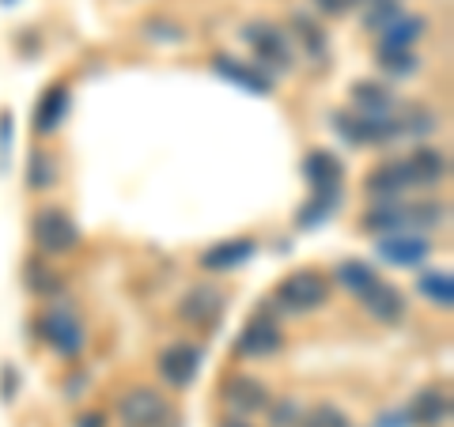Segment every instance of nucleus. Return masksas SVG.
Instances as JSON below:
<instances>
[{"mask_svg": "<svg viewBox=\"0 0 454 427\" xmlns=\"http://www.w3.org/2000/svg\"><path fill=\"white\" fill-rule=\"evenodd\" d=\"M243 38H247V46L254 53V65L262 68V73H292L295 68V53H292V35L288 31H280L277 23H247L243 27Z\"/></svg>", "mask_w": 454, "mask_h": 427, "instance_id": "1", "label": "nucleus"}, {"mask_svg": "<svg viewBox=\"0 0 454 427\" xmlns=\"http://www.w3.org/2000/svg\"><path fill=\"white\" fill-rule=\"evenodd\" d=\"M277 310L284 314H310V310H318L325 299H330V280H325L318 268H300V273L284 276L277 283Z\"/></svg>", "mask_w": 454, "mask_h": 427, "instance_id": "2", "label": "nucleus"}, {"mask_svg": "<svg viewBox=\"0 0 454 427\" xmlns=\"http://www.w3.org/2000/svg\"><path fill=\"white\" fill-rule=\"evenodd\" d=\"M31 235H35V246L42 253H53V258L57 253H73L80 246V227L61 208H38L31 220Z\"/></svg>", "mask_w": 454, "mask_h": 427, "instance_id": "3", "label": "nucleus"}, {"mask_svg": "<svg viewBox=\"0 0 454 427\" xmlns=\"http://www.w3.org/2000/svg\"><path fill=\"white\" fill-rule=\"evenodd\" d=\"M333 129L352 148H379L402 136L394 118H364V113H345V110L333 113Z\"/></svg>", "mask_w": 454, "mask_h": 427, "instance_id": "4", "label": "nucleus"}, {"mask_svg": "<svg viewBox=\"0 0 454 427\" xmlns=\"http://www.w3.org/2000/svg\"><path fill=\"white\" fill-rule=\"evenodd\" d=\"M280 345H284V333L277 325L273 303H265L235 337V352L243 355V360H265V355H273Z\"/></svg>", "mask_w": 454, "mask_h": 427, "instance_id": "5", "label": "nucleus"}, {"mask_svg": "<svg viewBox=\"0 0 454 427\" xmlns=\"http://www.w3.org/2000/svg\"><path fill=\"white\" fill-rule=\"evenodd\" d=\"M38 333L57 355H80L83 352V325L68 307H46L38 314Z\"/></svg>", "mask_w": 454, "mask_h": 427, "instance_id": "6", "label": "nucleus"}, {"mask_svg": "<svg viewBox=\"0 0 454 427\" xmlns=\"http://www.w3.org/2000/svg\"><path fill=\"white\" fill-rule=\"evenodd\" d=\"M375 253H379V261H387L394 268H420L432 253V242L413 231L382 235V238H375Z\"/></svg>", "mask_w": 454, "mask_h": 427, "instance_id": "7", "label": "nucleus"}, {"mask_svg": "<svg viewBox=\"0 0 454 427\" xmlns=\"http://www.w3.org/2000/svg\"><path fill=\"white\" fill-rule=\"evenodd\" d=\"M201 363H205V352L197 345H170L160 352V378L175 390H186L201 375Z\"/></svg>", "mask_w": 454, "mask_h": 427, "instance_id": "8", "label": "nucleus"}, {"mask_svg": "<svg viewBox=\"0 0 454 427\" xmlns=\"http://www.w3.org/2000/svg\"><path fill=\"white\" fill-rule=\"evenodd\" d=\"M118 412H121V423L125 427H163L167 416H170V408L167 401L155 390H129L118 401Z\"/></svg>", "mask_w": 454, "mask_h": 427, "instance_id": "9", "label": "nucleus"}, {"mask_svg": "<svg viewBox=\"0 0 454 427\" xmlns=\"http://www.w3.org/2000/svg\"><path fill=\"white\" fill-rule=\"evenodd\" d=\"M303 178H307L310 193H345V163H340L333 151H325V148L307 151Z\"/></svg>", "mask_w": 454, "mask_h": 427, "instance_id": "10", "label": "nucleus"}, {"mask_svg": "<svg viewBox=\"0 0 454 427\" xmlns=\"http://www.w3.org/2000/svg\"><path fill=\"white\" fill-rule=\"evenodd\" d=\"M178 314H182V322L197 325V330H208V325H216L223 314V291L212 288V283H197V288L182 295Z\"/></svg>", "mask_w": 454, "mask_h": 427, "instance_id": "11", "label": "nucleus"}, {"mask_svg": "<svg viewBox=\"0 0 454 427\" xmlns=\"http://www.w3.org/2000/svg\"><path fill=\"white\" fill-rule=\"evenodd\" d=\"M223 401L231 412H239V416H258V412L269 408V390H265V382L254 375H231L223 382Z\"/></svg>", "mask_w": 454, "mask_h": 427, "instance_id": "12", "label": "nucleus"}, {"mask_svg": "<svg viewBox=\"0 0 454 427\" xmlns=\"http://www.w3.org/2000/svg\"><path fill=\"white\" fill-rule=\"evenodd\" d=\"M405 420H409V427H443L450 420V393L439 386L413 393V401L405 408Z\"/></svg>", "mask_w": 454, "mask_h": 427, "instance_id": "13", "label": "nucleus"}, {"mask_svg": "<svg viewBox=\"0 0 454 427\" xmlns=\"http://www.w3.org/2000/svg\"><path fill=\"white\" fill-rule=\"evenodd\" d=\"M254 253H258V242L254 238H227V242H216V246H208L197 265L205 268V273H231V268L247 265Z\"/></svg>", "mask_w": 454, "mask_h": 427, "instance_id": "14", "label": "nucleus"}, {"mask_svg": "<svg viewBox=\"0 0 454 427\" xmlns=\"http://www.w3.org/2000/svg\"><path fill=\"white\" fill-rule=\"evenodd\" d=\"M212 65H216V73L227 83H235V88H243L250 95H273V76L262 73L258 65H247V61H239V57H227V53H220Z\"/></svg>", "mask_w": 454, "mask_h": 427, "instance_id": "15", "label": "nucleus"}, {"mask_svg": "<svg viewBox=\"0 0 454 427\" xmlns=\"http://www.w3.org/2000/svg\"><path fill=\"white\" fill-rule=\"evenodd\" d=\"M367 193L375 197V201H397L402 193L413 190V178H409V170H405V159H390V163H382L375 167L372 175H367Z\"/></svg>", "mask_w": 454, "mask_h": 427, "instance_id": "16", "label": "nucleus"}, {"mask_svg": "<svg viewBox=\"0 0 454 427\" xmlns=\"http://www.w3.org/2000/svg\"><path fill=\"white\" fill-rule=\"evenodd\" d=\"M68 106H73V95H68L65 83H53V88L42 91L38 106H35V133L38 136H50L65 125L68 118Z\"/></svg>", "mask_w": 454, "mask_h": 427, "instance_id": "17", "label": "nucleus"}, {"mask_svg": "<svg viewBox=\"0 0 454 427\" xmlns=\"http://www.w3.org/2000/svg\"><path fill=\"white\" fill-rule=\"evenodd\" d=\"M348 95H352L356 113H364V118H390L394 106H397L394 91L387 88V83H379V80H356L348 88Z\"/></svg>", "mask_w": 454, "mask_h": 427, "instance_id": "18", "label": "nucleus"}, {"mask_svg": "<svg viewBox=\"0 0 454 427\" xmlns=\"http://www.w3.org/2000/svg\"><path fill=\"white\" fill-rule=\"evenodd\" d=\"M405 170H409V178H413V190H428V186H439V182L447 178V151H439V148H417L413 155L405 159Z\"/></svg>", "mask_w": 454, "mask_h": 427, "instance_id": "19", "label": "nucleus"}, {"mask_svg": "<svg viewBox=\"0 0 454 427\" xmlns=\"http://www.w3.org/2000/svg\"><path fill=\"white\" fill-rule=\"evenodd\" d=\"M360 303L367 307V314H372L375 322H382V325H394V322L405 318V295L387 280H379L375 288L360 299Z\"/></svg>", "mask_w": 454, "mask_h": 427, "instance_id": "20", "label": "nucleus"}, {"mask_svg": "<svg viewBox=\"0 0 454 427\" xmlns=\"http://www.w3.org/2000/svg\"><path fill=\"white\" fill-rule=\"evenodd\" d=\"M364 231L372 235H402L409 231V205H397V201H379L372 212L364 216Z\"/></svg>", "mask_w": 454, "mask_h": 427, "instance_id": "21", "label": "nucleus"}, {"mask_svg": "<svg viewBox=\"0 0 454 427\" xmlns=\"http://www.w3.org/2000/svg\"><path fill=\"white\" fill-rule=\"evenodd\" d=\"M428 31V19L424 16H397L387 31L379 35V50H413L417 42Z\"/></svg>", "mask_w": 454, "mask_h": 427, "instance_id": "22", "label": "nucleus"}, {"mask_svg": "<svg viewBox=\"0 0 454 427\" xmlns=\"http://www.w3.org/2000/svg\"><path fill=\"white\" fill-rule=\"evenodd\" d=\"M417 291L439 310L454 307V276L447 273V268H428V273H420L417 276Z\"/></svg>", "mask_w": 454, "mask_h": 427, "instance_id": "23", "label": "nucleus"}, {"mask_svg": "<svg viewBox=\"0 0 454 427\" xmlns=\"http://www.w3.org/2000/svg\"><path fill=\"white\" fill-rule=\"evenodd\" d=\"M333 276H337L340 288H345L348 295H356V299H364V295L379 283V273H375V268L367 265V261H356V258H352V261H340Z\"/></svg>", "mask_w": 454, "mask_h": 427, "instance_id": "24", "label": "nucleus"}, {"mask_svg": "<svg viewBox=\"0 0 454 427\" xmlns=\"http://www.w3.org/2000/svg\"><path fill=\"white\" fill-rule=\"evenodd\" d=\"M340 197H345V193H310V201L300 208L295 223H300L303 231H315V227H322L340 208Z\"/></svg>", "mask_w": 454, "mask_h": 427, "instance_id": "25", "label": "nucleus"}, {"mask_svg": "<svg viewBox=\"0 0 454 427\" xmlns=\"http://www.w3.org/2000/svg\"><path fill=\"white\" fill-rule=\"evenodd\" d=\"M57 175H61V167H57V155L53 151H31L27 155V186L31 190H50Z\"/></svg>", "mask_w": 454, "mask_h": 427, "instance_id": "26", "label": "nucleus"}, {"mask_svg": "<svg viewBox=\"0 0 454 427\" xmlns=\"http://www.w3.org/2000/svg\"><path fill=\"white\" fill-rule=\"evenodd\" d=\"M292 31H295V38L303 42V50H307L310 61H325L330 46H325V31L315 19H310V16H292Z\"/></svg>", "mask_w": 454, "mask_h": 427, "instance_id": "27", "label": "nucleus"}, {"mask_svg": "<svg viewBox=\"0 0 454 427\" xmlns=\"http://www.w3.org/2000/svg\"><path fill=\"white\" fill-rule=\"evenodd\" d=\"M379 68L387 76H397V80H409V76H417L420 73V57L417 50H379Z\"/></svg>", "mask_w": 454, "mask_h": 427, "instance_id": "28", "label": "nucleus"}, {"mask_svg": "<svg viewBox=\"0 0 454 427\" xmlns=\"http://www.w3.org/2000/svg\"><path fill=\"white\" fill-rule=\"evenodd\" d=\"M397 16H405L397 0H372V4H367V12H364V27H367L372 35H382Z\"/></svg>", "mask_w": 454, "mask_h": 427, "instance_id": "29", "label": "nucleus"}, {"mask_svg": "<svg viewBox=\"0 0 454 427\" xmlns=\"http://www.w3.org/2000/svg\"><path fill=\"white\" fill-rule=\"evenodd\" d=\"M435 129V113L424 110V106H409L405 118L397 121V133L402 136H428Z\"/></svg>", "mask_w": 454, "mask_h": 427, "instance_id": "30", "label": "nucleus"}, {"mask_svg": "<svg viewBox=\"0 0 454 427\" xmlns=\"http://www.w3.org/2000/svg\"><path fill=\"white\" fill-rule=\"evenodd\" d=\"M27 288L35 295H57L61 291V280H57L53 268H46L42 261H27Z\"/></svg>", "mask_w": 454, "mask_h": 427, "instance_id": "31", "label": "nucleus"}, {"mask_svg": "<svg viewBox=\"0 0 454 427\" xmlns=\"http://www.w3.org/2000/svg\"><path fill=\"white\" fill-rule=\"evenodd\" d=\"M300 427H352V420H348V412H340L337 405H315L300 420Z\"/></svg>", "mask_w": 454, "mask_h": 427, "instance_id": "32", "label": "nucleus"}, {"mask_svg": "<svg viewBox=\"0 0 454 427\" xmlns=\"http://www.w3.org/2000/svg\"><path fill=\"white\" fill-rule=\"evenodd\" d=\"M303 412H300V401H292V397H284L280 405L269 401V427H300Z\"/></svg>", "mask_w": 454, "mask_h": 427, "instance_id": "33", "label": "nucleus"}, {"mask_svg": "<svg viewBox=\"0 0 454 427\" xmlns=\"http://www.w3.org/2000/svg\"><path fill=\"white\" fill-rule=\"evenodd\" d=\"M315 4V12H322V16H345L348 8H356L360 0H310Z\"/></svg>", "mask_w": 454, "mask_h": 427, "instance_id": "34", "label": "nucleus"}, {"mask_svg": "<svg viewBox=\"0 0 454 427\" xmlns=\"http://www.w3.org/2000/svg\"><path fill=\"white\" fill-rule=\"evenodd\" d=\"M372 427H409V420H405V412H382Z\"/></svg>", "mask_w": 454, "mask_h": 427, "instance_id": "35", "label": "nucleus"}, {"mask_svg": "<svg viewBox=\"0 0 454 427\" xmlns=\"http://www.w3.org/2000/svg\"><path fill=\"white\" fill-rule=\"evenodd\" d=\"M76 427H106V416L103 412H83V416H76Z\"/></svg>", "mask_w": 454, "mask_h": 427, "instance_id": "36", "label": "nucleus"}, {"mask_svg": "<svg viewBox=\"0 0 454 427\" xmlns=\"http://www.w3.org/2000/svg\"><path fill=\"white\" fill-rule=\"evenodd\" d=\"M220 427H250V423H247V420H223Z\"/></svg>", "mask_w": 454, "mask_h": 427, "instance_id": "37", "label": "nucleus"}, {"mask_svg": "<svg viewBox=\"0 0 454 427\" xmlns=\"http://www.w3.org/2000/svg\"><path fill=\"white\" fill-rule=\"evenodd\" d=\"M364 4H372V0H364Z\"/></svg>", "mask_w": 454, "mask_h": 427, "instance_id": "38", "label": "nucleus"}, {"mask_svg": "<svg viewBox=\"0 0 454 427\" xmlns=\"http://www.w3.org/2000/svg\"><path fill=\"white\" fill-rule=\"evenodd\" d=\"M4 4H12V0H4Z\"/></svg>", "mask_w": 454, "mask_h": 427, "instance_id": "39", "label": "nucleus"}]
</instances>
